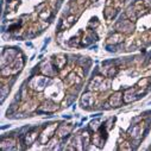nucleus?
Here are the masks:
<instances>
[{"mask_svg":"<svg viewBox=\"0 0 151 151\" xmlns=\"http://www.w3.org/2000/svg\"><path fill=\"white\" fill-rule=\"evenodd\" d=\"M56 129H57V124H52V125H50V126H48L47 129H45L44 132H43L42 136H41V138H39L41 143H42V144L47 143V142L52 137V134H54V132H55Z\"/></svg>","mask_w":151,"mask_h":151,"instance_id":"obj_1","label":"nucleus"},{"mask_svg":"<svg viewBox=\"0 0 151 151\" xmlns=\"http://www.w3.org/2000/svg\"><path fill=\"white\" fill-rule=\"evenodd\" d=\"M93 101H94V96H92V94H90V93L85 94L83 98H82V105H85L83 107L92 106V105H93Z\"/></svg>","mask_w":151,"mask_h":151,"instance_id":"obj_2","label":"nucleus"},{"mask_svg":"<svg viewBox=\"0 0 151 151\" xmlns=\"http://www.w3.org/2000/svg\"><path fill=\"white\" fill-rule=\"evenodd\" d=\"M120 95H122L120 93H115L114 95H112V98L110 100L111 105H113V106H119V105H120V100H122V96H120Z\"/></svg>","mask_w":151,"mask_h":151,"instance_id":"obj_3","label":"nucleus"},{"mask_svg":"<svg viewBox=\"0 0 151 151\" xmlns=\"http://www.w3.org/2000/svg\"><path fill=\"white\" fill-rule=\"evenodd\" d=\"M64 63H66V58L63 56H58L56 58V61H55V66L58 67V68H62Z\"/></svg>","mask_w":151,"mask_h":151,"instance_id":"obj_4","label":"nucleus"},{"mask_svg":"<svg viewBox=\"0 0 151 151\" xmlns=\"http://www.w3.org/2000/svg\"><path fill=\"white\" fill-rule=\"evenodd\" d=\"M124 39V37L120 35V34H117V35H114V36H112L111 38H110V43H119V42H122Z\"/></svg>","mask_w":151,"mask_h":151,"instance_id":"obj_5","label":"nucleus"},{"mask_svg":"<svg viewBox=\"0 0 151 151\" xmlns=\"http://www.w3.org/2000/svg\"><path fill=\"white\" fill-rule=\"evenodd\" d=\"M27 137H29V139L26 138V144H27V143L30 144V143H32V142L35 141V138L37 137V133H36V132H34V133H30V134H27Z\"/></svg>","mask_w":151,"mask_h":151,"instance_id":"obj_6","label":"nucleus"},{"mask_svg":"<svg viewBox=\"0 0 151 151\" xmlns=\"http://www.w3.org/2000/svg\"><path fill=\"white\" fill-rule=\"evenodd\" d=\"M144 6L146 8H151V0H144Z\"/></svg>","mask_w":151,"mask_h":151,"instance_id":"obj_7","label":"nucleus"},{"mask_svg":"<svg viewBox=\"0 0 151 151\" xmlns=\"http://www.w3.org/2000/svg\"><path fill=\"white\" fill-rule=\"evenodd\" d=\"M39 16H41V18H47V17H49V16H50V12L48 11V12H44V13H41V14H39Z\"/></svg>","mask_w":151,"mask_h":151,"instance_id":"obj_8","label":"nucleus"},{"mask_svg":"<svg viewBox=\"0 0 151 151\" xmlns=\"http://www.w3.org/2000/svg\"><path fill=\"white\" fill-rule=\"evenodd\" d=\"M78 1H79V3L81 4V3H83V0H78Z\"/></svg>","mask_w":151,"mask_h":151,"instance_id":"obj_9","label":"nucleus"},{"mask_svg":"<svg viewBox=\"0 0 151 151\" xmlns=\"http://www.w3.org/2000/svg\"><path fill=\"white\" fill-rule=\"evenodd\" d=\"M94 1H95V0H94Z\"/></svg>","mask_w":151,"mask_h":151,"instance_id":"obj_10","label":"nucleus"}]
</instances>
